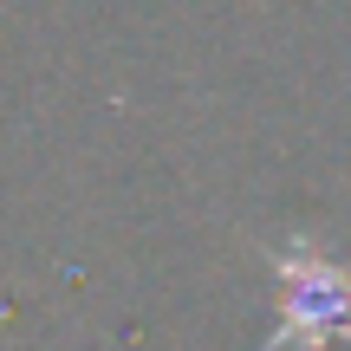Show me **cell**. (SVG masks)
Here are the masks:
<instances>
[{
	"label": "cell",
	"mask_w": 351,
	"mask_h": 351,
	"mask_svg": "<svg viewBox=\"0 0 351 351\" xmlns=\"http://www.w3.org/2000/svg\"><path fill=\"white\" fill-rule=\"evenodd\" d=\"M267 261L280 280V319L261 351H326L332 339H351V280L339 261H326L313 241L267 247Z\"/></svg>",
	"instance_id": "obj_1"
}]
</instances>
